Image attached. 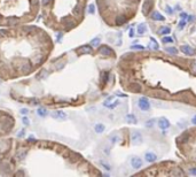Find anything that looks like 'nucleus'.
I'll list each match as a JSON object with an SVG mask.
<instances>
[{
	"label": "nucleus",
	"instance_id": "1",
	"mask_svg": "<svg viewBox=\"0 0 196 177\" xmlns=\"http://www.w3.org/2000/svg\"><path fill=\"white\" fill-rule=\"evenodd\" d=\"M138 107H139L141 110L148 112V110L150 109V103H149V100H148L146 97H140V98L138 99Z\"/></svg>",
	"mask_w": 196,
	"mask_h": 177
},
{
	"label": "nucleus",
	"instance_id": "2",
	"mask_svg": "<svg viewBox=\"0 0 196 177\" xmlns=\"http://www.w3.org/2000/svg\"><path fill=\"white\" fill-rule=\"evenodd\" d=\"M142 164H144V162H142V160H141L140 158L134 156V158L131 159V166H132V168H134V169H139V168H141Z\"/></svg>",
	"mask_w": 196,
	"mask_h": 177
},
{
	"label": "nucleus",
	"instance_id": "3",
	"mask_svg": "<svg viewBox=\"0 0 196 177\" xmlns=\"http://www.w3.org/2000/svg\"><path fill=\"white\" fill-rule=\"evenodd\" d=\"M158 125H159V128H161L162 130H165V129H169V128H170L171 123L169 122L168 118H165V117H161V118L158 120Z\"/></svg>",
	"mask_w": 196,
	"mask_h": 177
},
{
	"label": "nucleus",
	"instance_id": "4",
	"mask_svg": "<svg viewBox=\"0 0 196 177\" xmlns=\"http://www.w3.org/2000/svg\"><path fill=\"white\" fill-rule=\"evenodd\" d=\"M99 51H100V53L102 54V55H105V57H111L112 54H114V52H112V50L110 48L109 46H101L100 48H99Z\"/></svg>",
	"mask_w": 196,
	"mask_h": 177
},
{
	"label": "nucleus",
	"instance_id": "5",
	"mask_svg": "<svg viewBox=\"0 0 196 177\" xmlns=\"http://www.w3.org/2000/svg\"><path fill=\"white\" fill-rule=\"evenodd\" d=\"M132 142L137 145V144H140L142 142V135H141V132L139 131H134L133 133H132Z\"/></svg>",
	"mask_w": 196,
	"mask_h": 177
},
{
	"label": "nucleus",
	"instance_id": "6",
	"mask_svg": "<svg viewBox=\"0 0 196 177\" xmlns=\"http://www.w3.org/2000/svg\"><path fill=\"white\" fill-rule=\"evenodd\" d=\"M181 51L185 54L189 55V57H192V55H194V54L196 53L195 50H194V48H192L190 46H188V45H182V46H181Z\"/></svg>",
	"mask_w": 196,
	"mask_h": 177
},
{
	"label": "nucleus",
	"instance_id": "7",
	"mask_svg": "<svg viewBox=\"0 0 196 177\" xmlns=\"http://www.w3.org/2000/svg\"><path fill=\"white\" fill-rule=\"evenodd\" d=\"M144 159L147 162H155L157 160V155L154 152H147L144 154Z\"/></svg>",
	"mask_w": 196,
	"mask_h": 177
},
{
	"label": "nucleus",
	"instance_id": "8",
	"mask_svg": "<svg viewBox=\"0 0 196 177\" xmlns=\"http://www.w3.org/2000/svg\"><path fill=\"white\" fill-rule=\"evenodd\" d=\"M92 52H93V50H92V47L90 45H85V46L80 47L79 51H78L79 54H91Z\"/></svg>",
	"mask_w": 196,
	"mask_h": 177
},
{
	"label": "nucleus",
	"instance_id": "9",
	"mask_svg": "<svg viewBox=\"0 0 196 177\" xmlns=\"http://www.w3.org/2000/svg\"><path fill=\"white\" fill-rule=\"evenodd\" d=\"M52 116L54 117V118H60V120H64V118H67V114L63 113V112H54V113L52 114Z\"/></svg>",
	"mask_w": 196,
	"mask_h": 177
},
{
	"label": "nucleus",
	"instance_id": "10",
	"mask_svg": "<svg viewBox=\"0 0 196 177\" xmlns=\"http://www.w3.org/2000/svg\"><path fill=\"white\" fill-rule=\"evenodd\" d=\"M150 7H151V0L150 1H149V0H146V2H144V6H142V12H144V15L148 14V11L150 9Z\"/></svg>",
	"mask_w": 196,
	"mask_h": 177
},
{
	"label": "nucleus",
	"instance_id": "11",
	"mask_svg": "<svg viewBox=\"0 0 196 177\" xmlns=\"http://www.w3.org/2000/svg\"><path fill=\"white\" fill-rule=\"evenodd\" d=\"M188 139H189V132H183L177 140H178V143H186Z\"/></svg>",
	"mask_w": 196,
	"mask_h": 177
},
{
	"label": "nucleus",
	"instance_id": "12",
	"mask_svg": "<svg viewBox=\"0 0 196 177\" xmlns=\"http://www.w3.org/2000/svg\"><path fill=\"white\" fill-rule=\"evenodd\" d=\"M126 17L125 16H123V15H119V16H117L116 17V24L117 25H123L126 23Z\"/></svg>",
	"mask_w": 196,
	"mask_h": 177
},
{
	"label": "nucleus",
	"instance_id": "13",
	"mask_svg": "<svg viewBox=\"0 0 196 177\" xmlns=\"http://www.w3.org/2000/svg\"><path fill=\"white\" fill-rule=\"evenodd\" d=\"M151 17L154 18V20H156V21H164L165 20L164 16L162 14H159V12H154L153 15H151Z\"/></svg>",
	"mask_w": 196,
	"mask_h": 177
},
{
	"label": "nucleus",
	"instance_id": "14",
	"mask_svg": "<svg viewBox=\"0 0 196 177\" xmlns=\"http://www.w3.org/2000/svg\"><path fill=\"white\" fill-rule=\"evenodd\" d=\"M146 31H147V25H146V23H141V24L138 25V33L144 35Z\"/></svg>",
	"mask_w": 196,
	"mask_h": 177
},
{
	"label": "nucleus",
	"instance_id": "15",
	"mask_svg": "<svg viewBox=\"0 0 196 177\" xmlns=\"http://www.w3.org/2000/svg\"><path fill=\"white\" fill-rule=\"evenodd\" d=\"M126 120L129 123H137V117L134 116L133 114H129V115H126Z\"/></svg>",
	"mask_w": 196,
	"mask_h": 177
},
{
	"label": "nucleus",
	"instance_id": "16",
	"mask_svg": "<svg viewBox=\"0 0 196 177\" xmlns=\"http://www.w3.org/2000/svg\"><path fill=\"white\" fill-rule=\"evenodd\" d=\"M94 129H95V131H96L98 133H101V132L105 131V125H103L102 123H98V124H95Z\"/></svg>",
	"mask_w": 196,
	"mask_h": 177
},
{
	"label": "nucleus",
	"instance_id": "17",
	"mask_svg": "<svg viewBox=\"0 0 196 177\" xmlns=\"http://www.w3.org/2000/svg\"><path fill=\"white\" fill-rule=\"evenodd\" d=\"M118 103H119L118 101H115V103H107V101H105V103H103V106L107 107V108H109V109H114L115 107L118 106Z\"/></svg>",
	"mask_w": 196,
	"mask_h": 177
},
{
	"label": "nucleus",
	"instance_id": "18",
	"mask_svg": "<svg viewBox=\"0 0 196 177\" xmlns=\"http://www.w3.org/2000/svg\"><path fill=\"white\" fill-rule=\"evenodd\" d=\"M131 90L133 91V92H141L142 91V88H141V85L140 84H133L132 86H131Z\"/></svg>",
	"mask_w": 196,
	"mask_h": 177
},
{
	"label": "nucleus",
	"instance_id": "19",
	"mask_svg": "<svg viewBox=\"0 0 196 177\" xmlns=\"http://www.w3.org/2000/svg\"><path fill=\"white\" fill-rule=\"evenodd\" d=\"M155 122H156V120H155V118H150V120H148L147 122H146V127H147V128H151V127H154Z\"/></svg>",
	"mask_w": 196,
	"mask_h": 177
},
{
	"label": "nucleus",
	"instance_id": "20",
	"mask_svg": "<svg viewBox=\"0 0 196 177\" xmlns=\"http://www.w3.org/2000/svg\"><path fill=\"white\" fill-rule=\"evenodd\" d=\"M170 32H171V29L169 28V27H163L161 29V33H163V35H168Z\"/></svg>",
	"mask_w": 196,
	"mask_h": 177
},
{
	"label": "nucleus",
	"instance_id": "21",
	"mask_svg": "<svg viewBox=\"0 0 196 177\" xmlns=\"http://www.w3.org/2000/svg\"><path fill=\"white\" fill-rule=\"evenodd\" d=\"M100 45V38H94L93 40L91 42V46H99Z\"/></svg>",
	"mask_w": 196,
	"mask_h": 177
},
{
	"label": "nucleus",
	"instance_id": "22",
	"mask_svg": "<svg viewBox=\"0 0 196 177\" xmlns=\"http://www.w3.org/2000/svg\"><path fill=\"white\" fill-rule=\"evenodd\" d=\"M166 52L170 54H177L178 53V50L174 48V47H169V48H166Z\"/></svg>",
	"mask_w": 196,
	"mask_h": 177
},
{
	"label": "nucleus",
	"instance_id": "23",
	"mask_svg": "<svg viewBox=\"0 0 196 177\" xmlns=\"http://www.w3.org/2000/svg\"><path fill=\"white\" fill-rule=\"evenodd\" d=\"M108 78H109V73L108 71H105V74H103V76H102V83L105 84V83L108 82Z\"/></svg>",
	"mask_w": 196,
	"mask_h": 177
},
{
	"label": "nucleus",
	"instance_id": "24",
	"mask_svg": "<svg viewBox=\"0 0 196 177\" xmlns=\"http://www.w3.org/2000/svg\"><path fill=\"white\" fill-rule=\"evenodd\" d=\"M100 164H101V166L103 167V168H105V170H110V169H111V167L109 166V164H108L107 162H105V161H102V160L100 161Z\"/></svg>",
	"mask_w": 196,
	"mask_h": 177
},
{
	"label": "nucleus",
	"instance_id": "25",
	"mask_svg": "<svg viewBox=\"0 0 196 177\" xmlns=\"http://www.w3.org/2000/svg\"><path fill=\"white\" fill-rule=\"evenodd\" d=\"M38 114L40 115V116H45L47 113H46V110H45V109H42V108H39V109H38Z\"/></svg>",
	"mask_w": 196,
	"mask_h": 177
},
{
	"label": "nucleus",
	"instance_id": "26",
	"mask_svg": "<svg viewBox=\"0 0 196 177\" xmlns=\"http://www.w3.org/2000/svg\"><path fill=\"white\" fill-rule=\"evenodd\" d=\"M132 48H133V50H144V47L142 46V45H133V46H132Z\"/></svg>",
	"mask_w": 196,
	"mask_h": 177
},
{
	"label": "nucleus",
	"instance_id": "27",
	"mask_svg": "<svg viewBox=\"0 0 196 177\" xmlns=\"http://www.w3.org/2000/svg\"><path fill=\"white\" fill-rule=\"evenodd\" d=\"M163 43H173V39L171 37H164L163 38Z\"/></svg>",
	"mask_w": 196,
	"mask_h": 177
},
{
	"label": "nucleus",
	"instance_id": "28",
	"mask_svg": "<svg viewBox=\"0 0 196 177\" xmlns=\"http://www.w3.org/2000/svg\"><path fill=\"white\" fill-rule=\"evenodd\" d=\"M117 140H118V136H117V135L111 136V137H110V142H111L112 144H114V143H116Z\"/></svg>",
	"mask_w": 196,
	"mask_h": 177
},
{
	"label": "nucleus",
	"instance_id": "29",
	"mask_svg": "<svg viewBox=\"0 0 196 177\" xmlns=\"http://www.w3.org/2000/svg\"><path fill=\"white\" fill-rule=\"evenodd\" d=\"M192 74L193 75H196V63H192Z\"/></svg>",
	"mask_w": 196,
	"mask_h": 177
},
{
	"label": "nucleus",
	"instance_id": "30",
	"mask_svg": "<svg viewBox=\"0 0 196 177\" xmlns=\"http://www.w3.org/2000/svg\"><path fill=\"white\" fill-rule=\"evenodd\" d=\"M166 13H168V14H170V15L173 14V11H172V8L170 7V6H166Z\"/></svg>",
	"mask_w": 196,
	"mask_h": 177
},
{
	"label": "nucleus",
	"instance_id": "31",
	"mask_svg": "<svg viewBox=\"0 0 196 177\" xmlns=\"http://www.w3.org/2000/svg\"><path fill=\"white\" fill-rule=\"evenodd\" d=\"M88 9H90V13H91V14H93V13H94V9H95L94 5H90V7H88Z\"/></svg>",
	"mask_w": 196,
	"mask_h": 177
},
{
	"label": "nucleus",
	"instance_id": "32",
	"mask_svg": "<svg viewBox=\"0 0 196 177\" xmlns=\"http://www.w3.org/2000/svg\"><path fill=\"white\" fill-rule=\"evenodd\" d=\"M51 2H52V0H42V4H44V6H48Z\"/></svg>",
	"mask_w": 196,
	"mask_h": 177
},
{
	"label": "nucleus",
	"instance_id": "33",
	"mask_svg": "<svg viewBox=\"0 0 196 177\" xmlns=\"http://www.w3.org/2000/svg\"><path fill=\"white\" fill-rule=\"evenodd\" d=\"M186 22H187V21H183V20H182V21H180V23H179V28H183V27H185V24H186Z\"/></svg>",
	"mask_w": 196,
	"mask_h": 177
},
{
	"label": "nucleus",
	"instance_id": "34",
	"mask_svg": "<svg viewBox=\"0 0 196 177\" xmlns=\"http://www.w3.org/2000/svg\"><path fill=\"white\" fill-rule=\"evenodd\" d=\"M189 173L192 174V175H196V168H190V169H189Z\"/></svg>",
	"mask_w": 196,
	"mask_h": 177
},
{
	"label": "nucleus",
	"instance_id": "35",
	"mask_svg": "<svg viewBox=\"0 0 196 177\" xmlns=\"http://www.w3.org/2000/svg\"><path fill=\"white\" fill-rule=\"evenodd\" d=\"M129 36H130V37H131V38H132V37H133V36H134V30H133V29H131V30H130V32H129Z\"/></svg>",
	"mask_w": 196,
	"mask_h": 177
},
{
	"label": "nucleus",
	"instance_id": "36",
	"mask_svg": "<svg viewBox=\"0 0 196 177\" xmlns=\"http://www.w3.org/2000/svg\"><path fill=\"white\" fill-rule=\"evenodd\" d=\"M180 101H183V103H189V101H190V100L188 99V98H181V99H180Z\"/></svg>",
	"mask_w": 196,
	"mask_h": 177
},
{
	"label": "nucleus",
	"instance_id": "37",
	"mask_svg": "<svg viewBox=\"0 0 196 177\" xmlns=\"http://www.w3.org/2000/svg\"><path fill=\"white\" fill-rule=\"evenodd\" d=\"M180 17H181V18H187V17H188V15L186 14V13H181V14H180Z\"/></svg>",
	"mask_w": 196,
	"mask_h": 177
},
{
	"label": "nucleus",
	"instance_id": "38",
	"mask_svg": "<svg viewBox=\"0 0 196 177\" xmlns=\"http://www.w3.org/2000/svg\"><path fill=\"white\" fill-rule=\"evenodd\" d=\"M192 123L194 124V125H196V115H194V116H193V118H192Z\"/></svg>",
	"mask_w": 196,
	"mask_h": 177
},
{
	"label": "nucleus",
	"instance_id": "39",
	"mask_svg": "<svg viewBox=\"0 0 196 177\" xmlns=\"http://www.w3.org/2000/svg\"><path fill=\"white\" fill-rule=\"evenodd\" d=\"M117 96L118 97H127L126 94H123V93H120V92H117Z\"/></svg>",
	"mask_w": 196,
	"mask_h": 177
},
{
	"label": "nucleus",
	"instance_id": "40",
	"mask_svg": "<svg viewBox=\"0 0 196 177\" xmlns=\"http://www.w3.org/2000/svg\"><path fill=\"white\" fill-rule=\"evenodd\" d=\"M23 122H24V124H26V125L29 124V120H28V118H23Z\"/></svg>",
	"mask_w": 196,
	"mask_h": 177
},
{
	"label": "nucleus",
	"instance_id": "41",
	"mask_svg": "<svg viewBox=\"0 0 196 177\" xmlns=\"http://www.w3.org/2000/svg\"><path fill=\"white\" fill-rule=\"evenodd\" d=\"M194 20V16H188V22H193Z\"/></svg>",
	"mask_w": 196,
	"mask_h": 177
},
{
	"label": "nucleus",
	"instance_id": "42",
	"mask_svg": "<svg viewBox=\"0 0 196 177\" xmlns=\"http://www.w3.org/2000/svg\"><path fill=\"white\" fill-rule=\"evenodd\" d=\"M105 154H109V148H108V147H105Z\"/></svg>",
	"mask_w": 196,
	"mask_h": 177
},
{
	"label": "nucleus",
	"instance_id": "43",
	"mask_svg": "<svg viewBox=\"0 0 196 177\" xmlns=\"http://www.w3.org/2000/svg\"><path fill=\"white\" fill-rule=\"evenodd\" d=\"M21 112H22V114H26V113H28V110H26V109H22Z\"/></svg>",
	"mask_w": 196,
	"mask_h": 177
}]
</instances>
